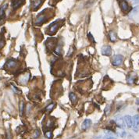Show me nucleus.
<instances>
[{
  "mask_svg": "<svg viewBox=\"0 0 139 139\" xmlns=\"http://www.w3.org/2000/svg\"><path fill=\"white\" fill-rule=\"evenodd\" d=\"M46 9L38 14V16L37 17L36 22H35L36 25H41V24H42L44 22L47 21V20L48 19V17H47V14L46 13Z\"/></svg>",
  "mask_w": 139,
  "mask_h": 139,
  "instance_id": "1",
  "label": "nucleus"
},
{
  "mask_svg": "<svg viewBox=\"0 0 139 139\" xmlns=\"http://www.w3.org/2000/svg\"><path fill=\"white\" fill-rule=\"evenodd\" d=\"M123 62V56L122 55H115L112 59V64L115 67L122 65Z\"/></svg>",
  "mask_w": 139,
  "mask_h": 139,
  "instance_id": "2",
  "label": "nucleus"
},
{
  "mask_svg": "<svg viewBox=\"0 0 139 139\" xmlns=\"http://www.w3.org/2000/svg\"><path fill=\"white\" fill-rule=\"evenodd\" d=\"M59 27V21L52 23L50 25H49L48 34H51V35H52V34H55Z\"/></svg>",
  "mask_w": 139,
  "mask_h": 139,
  "instance_id": "3",
  "label": "nucleus"
},
{
  "mask_svg": "<svg viewBox=\"0 0 139 139\" xmlns=\"http://www.w3.org/2000/svg\"><path fill=\"white\" fill-rule=\"evenodd\" d=\"M119 5H120V7L121 9V10L123 13H127L131 10V7L128 5V3L126 0H119Z\"/></svg>",
  "mask_w": 139,
  "mask_h": 139,
  "instance_id": "4",
  "label": "nucleus"
},
{
  "mask_svg": "<svg viewBox=\"0 0 139 139\" xmlns=\"http://www.w3.org/2000/svg\"><path fill=\"white\" fill-rule=\"evenodd\" d=\"M133 123H132V128L135 131H138L139 129V115H135L132 118Z\"/></svg>",
  "mask_w": 139,
  "mask_h": 139,
  "instance_id": "5",
  "label": "nucleus"
},
{
  "mask_svg": "<svg viewBox=\"0 0 139 139\" xmlns=\"http://www.w3.org/2000/svg\"><path fill=\"white\" fill-rule=\"evenodd\" d=\"M102 54L103 56H110L112 54V48L110 46H105L102 48Z\"/></svg>",
  "mask_w": 139,
  "mask_h": 139,
  "instance_id": "6",
  "label": "nucleus"
},
{
  "mask_svg": "<svg viewBox=\"0 0 139 139\" xmlns=\"http://www.w3.org/2000/svg\"><path fill=\"white\" fill-rule=\"evenodd\" d=\"M123 120H124L125 125H127V127L128 128H131L132 127L133 120H132V117L130 115H126L124 117H123Z\"/></svg>",
  "mask_w": 139,
  "mask_h": 139,
  "instance_id": "7",
  "label": "nucleus"
},
{
  "mask_svg": "<svg viewBox=\"0 0 139 139\" xmlns=\"http://www.w3.org/2000/svg\"><path fill=\"white\" fill-rule=\"evenodd\" d=\"M25 0H13L12 2V6L14 9H17L24 4Z\"/></svg>",
  "mask_w": 139,
  "mask_h": 139,
  "instance_id": "8",
  "label": "nucleus"
},
{
  "mask_svg": "<svg viewBox=\"0 0 139 139\" xmlns=\"http://www.w3.org/2000/svg\"><path fill=\"white\" fill-rule=\"evenodd\" d=\"M17 66V63L14 59H9L6 63V67H7V69H13L15 68Z\"/></svg>",
  "mask_w": 139,
  "mask_h": 139,
  "instance_id": "9",
  "label": "nucleus"
},
{
  "mask_svg": "<svg viewBox=\"0 0 139 139\" xmlns=\"http://www.w3.org/2000/svg\"><path fill=\"white\" fill-rule=\"evenodd\" d=\"M42 4V0H34L32 2V8L33 10H36L38 8H39Z\"/></svg>",
  "mask_w": 139,
  "mask_h": 139,
  "instance_id": "10",
  "label": "nucleus"
},
{
  "mask_svg": "<svg viewBox=\"0 0 139 139\" xmlns=\"http://www.w3.org/2000/svg\"><path fill=\"white\" fill-rule=\"evenodd\" d=\"M91 125H92V120L88 119V120H85L83 122L82 125H81V127H82L83 130H86V129L90 127Z\"/></svg>",
  "mask_w": 139,
  "mask_h": 139,
  "instance_id": "11",
  "label": "nucleus"
},
{
  "mask_svg": "<svg viewBox=\"0 0 139 139\" xmlns=\"http://www.w3.org/2000/svg\"><path fill=\"white\" fill-rule=\"evenodd\" d=\"M116 124L118 125L119 127L123 128V127H124V126H125L124 120H123V119L122 117H117L116 119Z\"/></svg>",
  "mask_w": 139,
  "mask_h": 139,
  "instance_id": "12",
  "label": "nucleus"
},
{
  "mask_svg": "<svg viewBox=\"0 0 139 139\" xmlns=\"http://www.w3.org/2000/svg\"><path fill=\"white\" fill-rule=\"evenodd\" d=\"M6 8H7V4H5L0 9V20H2L5 17V12H6Z\"/></svg>",
  "mask_w": 139,
  "mask_h": 139,
  "instance_id": "13",
  "label": "nucleus"
},
{
  "mask_svg": "<svg viewBox=\"0 0 139 139\" xmlns=\"http://www.w3.org/2000/svg\"><path fill=\"white\" fill-rule=\"evenodd\" d=\"M109 36H110L111 42H116V39H117L116 34L114 31H110V33H109Z\"/></svg>",
  "mask_w": 139,
  "mask_h": 139,
  "instance_id": "14",
  "label": "nucleus"
},
{
  "mask_svg": "<svg viewBox=\"0 0 139 139\" xmlns=\"http://www.w3.org/2000/svg\"><path fill=\"white\" fill-rule=\"evenodd\" d=\"M69 97H70V99L71 100V102L73 103V104H75L77 102V96L76 95L74 94L73 92H70V95H69Z\"/></svg>",
  "mask_w": 139,
  "mask_h": 139,
  "instance_id": "15",
  "label": "nucleus"
},
{
  "mask_svg": "<svg viewBox=\"0 0 139 139\" xmlns=\"http://www.w3.org/2000/svg\"><path fill=\"white\" fill-rule=\"evenodd\" d=\"M135 79H136V76H132V75H129L127 77V81L128 82V84H134L135 81Z\"/></svg>",
  "mask_w": 139,
  "mask_h": 139,
  "instance_id": "16",
  "label": "nucleus"
},
{
  "mask_svg": "<svg viewBox=\"0 0 139 139\" xmlns=\"http://www.w3.org/2000/svg\"><path fill=\"white\" fill-rule=\"evenodd\" d=\"M24 107H25V105H24V102H23V101H21V103H20V113H21V116L23 114Z\"/></svg>",
  "mask_w": 139,
  "mask_h": 139,
  "instance_id": "17",
  "label": "nucleus"
},
{
  "mask_svg": "<svg viewBox=\"0 0 139 139\" xmlns=\"http://www.w3.org/2000/svg\"><path fill=\"white\" fill-rule=\"evenodd\" d=\"M139 10V6H136V7H135L133 9H132V11H131V14L133 13V15L134 14H135Z\"/></svg>",
  "mask_w": 139,
  "mask_h": 139,
  "instance_id": "18",
  "label": "nucleus"
},
{
  "mask_svg": "<svg viewBox=\"0 0 139 139\" xmlns=\"http://www.w3.org/2000/svg\"><path fill=\"white\" fill-rule=\"evenodd\" d=\"M46 136L48 138H52V134L51 131H47V132H46Z\"/></svg>",
  "mask_w": 139,
  "mask_h": 139,
  "instance_id": "19",
  "label": "nucleus"
},
{
  "mask_svg": "<svg viewBox=\"0 0 139 139\" xmlns=\"http://www.w3.org/2000/svg\"><path fill=\"white\" fill-rule=\"evenodd\" d=\"M39 135H40V131H39L38 130H36L35 132H34V138H38L39 137Z\"/></svg>",
  "mask_w": 139,
  "mask_h": 139,
  "instance_id": "20",
  "label": "nucleus"
},
{
  "mask_svg": "<svg viewBox=\"0 0 139 139\" xmlns=\"http://www.w3.org/2000/svg\"><path fill=\"white\" fill-rule=\"evenodd\" d=\"M55 106V104H51V105H49V106H48L47 107H46V110H52V109H53V107Z\"/></svg>",
  "mask_w": 139,
  "mask_h": 139,
  "instance_id": "21",
  "label": "nucleus"
},
{
  "mask_svg": "<svg viewBox=\"0 0 139 139\" xmlns=\"http://www.w3.org/2000/svg\"><path fill=\"white\" fill-rule=\"evenodd\" d=\"M5 46V40L3 39H0V49L2 48Z\"/></svg>",
  "mask_w": 139,
  "mask_h": 139,
  "instance_id": "22",
  "label": "nucleus"
},
{
  "mask_svg": "<svg viewBox=\"0 0 139 139\" xmlns=\"http://www.w3.org/2000/svg\"><path fill=\"white\" fill-rule=\"evenodd\" d=\"M110 106H106V109H105V113H106V115H109V113H110Z\"/></svg>",
  "mask_w": 139,
  "mask_h": 139,
  "instance_id": "23",
  "label": "nucleus"
},
{
  "mask_svg": "<svg viewBox=\"0 0 139 139\" xmlns=\"http://www.w3.org/2000/svg\"><path fill=\"white\" fill-rule=\"evenodd\" d=\"M88 37L90 38V40L91 41H92L93 42H95V39H94V38H93V36L92 35V34L91 33H88Z\"/></svg>",
  "mask_w": 139,
  "mask_h": 139,
  "instance_id": "24",
  "label": "nucleus"
},
{
  "mask_svg": "<svg viewBox=\"0 0 139 139\" xmlns=\"http://www.w3.org/2000/svg\"><path fill=\"white\" fill-rule=\"evenodd\" d=\"M119 135H120V137H125L126 135H127V134H126V132L125 131H120V134H119Z\"/></svg>",
  "mask_w": 139,
  "mask_h": 139,
  "instance_id": "25",
  "label": "nucleus"
},
{
  "mask_svg": "<svg viewBox=\"0 0 139 139\" xmlns=\"http://www.w3.org/2000/svg\"><path fill=\"white\" fill-rule=\"evenodd\" d=\"M13 90L16 92L17 94H21V91H18L17 90V88H16V87H14V86H13Z\"/></svg>",
  "mask_w": 139,
  "mask_h": 139,
  "instance_id": "26",
  "label": "nucleus"
},
{
  "mask_svg": "<svg viewBox=\"0 0 139 139\" xmlns=\"http://www.w3.org/2000/svg\"><path fill=\"white\" fill-rule=\"evenodd\" d=\"M105 139H116V138L113 137L112 135H107L105 137Z\"/></svg>",
  "mask_w": 139,
  "mask_h": 139,
  "instance_id": "27",
  "label": "nucleus"
},
{
  "mask_svg": "<svg viewBox=\"0 0 139 139\" xmlns=\"http://www.w3.org/2000/svg\"><path fill=\"white\" fill-rule=\"evenodd\" d=\"M73 50H72V48H70V50H69V52H68V54H67V56H70L71 54H72V52Z\"/></svg>",
  "mask_w": 139,
  "mask_h": 139,
  "instance_id": "28",
  "label": "nucleus"
},
{
  "mask_svg": "<svg viewBox=\"0 0 139 139\" xmlns=\"http://www.w3.org/2000/svg\"><path fill=\"white\" fill-rule=\"evenodd\" d=\"M136 104L137 105H139V98L136 99Z\"/></svg>",
  "mask_w": 139,
  "mask_h": 139,
  "instance_id": "29",
  "label": "nucleus"
},
{
  "mask_svg": "<svg viewBox=\"0 0 139 139\" xmlns=\"http://www.w3.org/2000/svg\"><path fill=\"white\" fill-rule=\"evenodd\" d=\"M133 1H134V3H138L139 2V0H133Z\"/></svg>",
  "mask_w": 139,
  "mask_h": 139,
  "instance_id": "30",
  "label": "nucleus"
}]
</instances>
